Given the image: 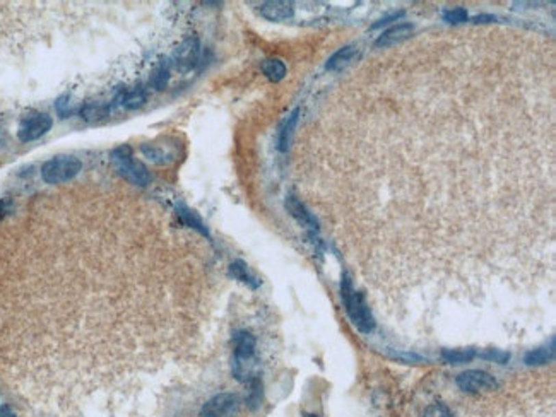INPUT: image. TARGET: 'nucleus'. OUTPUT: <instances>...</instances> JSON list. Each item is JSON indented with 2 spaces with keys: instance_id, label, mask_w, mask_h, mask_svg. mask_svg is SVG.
<instances>
[{
  "instance_id": "nucleus-1",
  "label": "nucleus",
  "mask_w": 556,
  "mask_h": 417,
  "mask_svg": "<svg viewBox=\"0 0 556 417\" xmlns=\"http://www.w3.org/2000/svg\"><path fill=\"white\" fill-rule=\"evenodd\" d=\"M341 299L353 325L362 333H372L375 330V318L370 312V306L366 305L365 296L356 291L351 277L346 272L341 279Z\"/></svg>"
},
{
  "instance_id": "nucleus-2",
  "label": "nucleus",
  "mask_w": 556,
  "mask_h": 417,
  "mask_svg": "<svg viewBox=\"0 0 556 417\" xmlns=\"http://www.w3.org/2000/svg\"><path fill=\"white\" fill-rule=\"evenodd\" d=\"M110 160H112L113 168L116 170V173L120 177L125 178L127 181L134 185H139V187H146L151 181V175L149 171L146 170L142 163L134 160L132 156V149L129 146H120L110 154Z\"/></svg>"
},
{
  "instance_id": "nucleus-3",
  "label": "nucleus",
  "mask_w": 556,
  "mask_h": 417,
  "mask_svg": "<svg viewBox=\"0 0 556 417\" xmlns=\"http://www.w3.org/2000/svg\"><path fill=\"white\" fill-rule=\"evenodd\" d=\"M82 163L74 156H57L53 160L47 161L41 168V178L48 185L65 184L77 177L81 171Z\"/></svg>"
},
{
  "instance_id": "nucleus-4",
  "label": "nucleus",
  "mask_w": 556,
  "mask_h": 417,
  "mask_svg": "<svg viewBox=\"0 0 556 417\" xmlns=\"http://www.w3.org/2000/svg\"><path fill=\"white\" fill-rule=\"evenodd\" d=\"M255 337L250 332H238L235 336V356H233V375L236 380L247 381L245 363L250 361L255 354Z\"/></svg>"
},
{
  "instance_id": "nucleus-5",
  "label": "nucleus",
  "mask_w": 556,
  "mask_h": 417,
  "mask_svg": "<svg viewBox=\"0 0 556 417\" xmlns=\"http://www.w3.org/2000/svg\"><path fill=\"white\" fill-rule=\"evenodd\" d=\"M455 383L466 394H479V392H492L498 388L496 378L483 370L464 371L455 378Z\"/></svg>"
},
{
  "instance_id": "nucleus-6",
  "label": "nucleus",
  "mask_w": 556,
  "mask_h": 417,
  "mask_svg": "<svg viewBox=\"0 0 556 417\" xmlns=\"http://www.w3.org/2000/svg\"><path fill=\"white\" fill-rule=\"evenodd\" d=\"M240 399L235 394H219L204 404L201 417H236Z\"/></svg>"
},
{
  "instance_id": "nucleus-7",
  "label": "nucleus",
  "mask_w": 556,
  "mask_h": 417,
  "mask_svg": "<svg viewBox=\"0 0 556 417\" xmlns=\"http://www.w3.org/2000/svg\"><path fill=\"white\" fill-rule=\"evenodd\" d=\"M51 116L47 113H34V115L26 116L21 122L19 130H17V137L21 142H31L40 137H43L48 130L51 129Z\"/></svg>"
},
{
  "instance_id": "nucleus-8",
  "label": "nucleus",
  "mask_w": 556,
  "mask_h": 417,
  "mask_svg": "<svg viewBox=\"0 0 556 417\" xmlns=\"http://www.w3.org/2000/svg\"><path fill=\"white\" fill-rule=\"evenodd\" d=\"M199 53H201V47H199L197 38H188L184 43L178 47V50L175 51V65H177L178 71L185 72L190 71L192 67H195L199 60Z\"/></svg>"
},
{
  "instance_id": "nucleus-9",
  "label": "nucleus",
  "mask_w": 556,
  "mask_h": 417,
  "mask_svg": "<svg viewBox=\"0 0 556 417\" xmlns=\"http://www.w3.org/2000/svg\"><path fill=\"white\" fill-rule=\"evenodd\" d=\"M260 16L267 21H288L294 16V7L293 2H286V0H270V2H264L259 9Z\"/></svg>"
},
{
  "instance_id": "nucleus-10",
  "label": "nucleus",
  "mask_w": 556,
  "mask_h": 417,
  "mask_svg": "<svg viewBox=\"0 0 556 417\" xmlns=\"http://www.w3.org/2000/svg\"><path fill=\"white\" fill-rule=\"evenodd\" d=\"M413 31H414V26L411 23L396 24V26L389 27V29L383 31V33L380 34L379 40L375 41V47L387 48V47H392V45L401 43V41L407 40V38L413 34Z\"/></svg>"
},
{
  "instance_id": "nucleus-11",
  "label": "nucleus",
  "mask_w": 556,
  "mask_h": 417,
  "mask_svg": "<svg viewBox=\"0 0 556 417\" xmlns=\"http://www.w3.org/2000/svg\"><path fill=\"white\" fill-rule=\"evenodd\" d=\"M286 209L288 212L291 214V216L294 217V219L298 220V223L301 224V226L307 227L310 233H315V231H318V223L317 219H315L314 216H312L310 212H308V209L305 207L303 204H301L300 201H298V197H294V195H288L286 197Z\"/></svg>"
},
{
  "instance_id": "nucleus-12",
  "label": "nucleus",
  "mask_w": 556,
  "mask_h": 417,
  "mask_svg": "<svg viewBox=\"0 0 556 417\" xmlns=\"http://www.w3.org/2000/svg\"><path fill=\"white\" fill-rule=\"evenodd\" d=\"M555 337H551L550 346H543L540 349L529 351L524 357V363L527 366H544V364H550L551 361L555 359Z\"/></svg>"
},
{
  "instance_id": "nucleus-13",
  "label": "nucleus",
  "mask_w": 556,
  "mask_h": 417,
  "mask_svg": "<svg viewBox=\"0 0 556 417\" xmlns=\"http://www.w3.org/2000/svg\"><path fill=\"white\" fill-rule=\"evenodd\" d=\"M229 274L236 279V281L243 282L245 286H249L250 289H257L260 286V282L257 281L255 275L250 272L249 265L243 260H235L231 265H229Z\"/></svg>"
},
{
  "instance_id": "nucleus-14",
  "label": "nucleus",
  "mask_w": 556,
  "mask_h": 417,
  "mask_svg": "<svg viewBox=\"0 0 556 417\" xmlns=\"http://www.w3.org/2000/svg\"><path fill=\"white\" fill-rule=\"evenodd\" d=\"M115 101L122 103L123 108L127 110H137L147 101V94L142 88H134L129 89V91H123Z\"/></svg>"
},
{
  "instance_id": "nucleus-15",
  "label": "nucleus",
  "mask_w": 556,
  "mask_h": 417,
  "mask_svg": "<svg viewBox=\"0 0 556 417\" xmlns=\"http://www.w3.org/2000/svg\"><path fill=\"white\" fill-rule=\"evenodd\" d=\"M260 68H262L264 75L273 82L283 81L284 75H286V65L279 58H267V60L262 62Z\"/></svg>"
},
{
  "instance_id": "nucleus-16",
  "label": "nucleus",
  "mask_w": 556,
  "mask_h": 417,
  "mask_svg": "<svg viewBox=\"0 0 556 417\" xmlns=\"http://www.w3.org/2000/svg\"><path fill=\"white\" fill-rule=\"evenodd\" d=\"M298 115H300V110L296 108L293 113H291L290 116H288L286 122L283 123V127H281V132H279V151H283V153H286L288 147H290L291 137H293L294 129H296Z\"/></svg>"
},
{
  "instance_id": "nucleus-17",
  "label": "nucleus",
  "mask_w": 556,
  "mask_h": 417,
  "mask_svg": "<svg viewBox=\"0 0 556 417\" xmlns=\"http://www.w3.org/2000/svg\"><path fill=\"white\" fill-rule=\"evenodd\" d=\"M355 53H356V48L353 47V45H348V47L341 48V50H338L331 58H329L327 64H325V68H327V71H339V68L344 67L348 62H351V58L355 57Z\"/></svg>"
},
{
  "instance_id": "nucleus-18",
  "label": "nucleus",
  "mask_w": 556,
  "mask_h": 417,
  "mask_svg": "<svg viewBox=\"0 0 556 417\" xmlns=\"http://www.w3.org/2000/svg\"><path fill=\"white\" fill-rule=\"evenodd\" d=\"M110 112L108 105H99V103H86L81 110L79 115L86 120V122H99V120L106 118Z\"/></svg>"
},
{
  "instance_id": "nucleus-19",
  "label": "nucleus",
  "mask_w": 556,
  "mask_h": 417,
  "mask_svg": "<svg viewBox=\"0 0 556 417\" xmlns=\"http://www.w3.org/2000/svg\"><path fill=\"white\" fill-rule=\"evenodd\" d=\"M478 356L475 349H444L442 351V357H444L445 363L451 364H462V363H469L475 357Z\"/></svg>"
},
{
  "instance_id": "nucleus-20",
  "label": "nucleus",
  "mask_w": 556,
  "mask_h": 417,
  "mask_svg": "<svg viewBox=\"0 0 556 417\" xmlns=\"http://www.w3.org/2000/svg\"><path fill=\"white\" fill-rule=\"evenodd\" d=\"M178 214H180V217L184 219V223L187 224V226L194 227V229H197L199 233H202L204 236H209L207 227L204 226V223H202L201 217H199L197 214L192 212V210L187 209V207H178Z\"/></svg>"
},
{
  "instance_id": "nucleus-21",
  "label": "nucleus",
  "mask_w": 556,
  "mask_h": 417,
  "mask_svg": "<svg viewBox=\"0 0 556 417\" xmlns=\"http://www.w3.org/2000/svg\"><path fill=\"white\" fill-rule=\"evenodd\" d=\"M168 81H170V65H168V62H161L156 71H154L151 84H153L154 89L161 91V89L166 88Z\"/></svg>"
},
{
  "instance_id": "nucleus-22",
  "label": "nucleus",
  "mask_w": 556,
  "mask_h": 417,
  "mask_svg": "<svg viewBox=\"0 0 556 417\" xmlns=\"http://www.w3.org/2000/svg\"><path fill=\"white\" fill-rule=\"evenodd\" d=\"M249 397H247V404L250 409H257L262 402V381L259 378H250L249 380Z\"/></svg>"
},
{
  "instance_id": "nucleus-23",
  "label": "nucleus",
  "mask_w": 556,
  "mask_h": 417,
  "mask_svg": "<svg viewBox=\"0 0 556 417\" xmlns=\"http://www.w3.org/2000/svg\"><path fill=\"white\" fill-rule=\"evenodd\" d=\"M55 108H57V113L62 116V118H67V116H71L72 113L75 112L74 105L71 103V96L68 94L60 96V98L57 99V105H55Z\"/></svg>"
},
{
  "instance_id": "nucleus-24",
  "label": "nucleus",
  "mask_w": 556,
  "mask_h": 417,
  "mask_svg": "<svg viewBox=\"0 0 556 417\" xmlns=\"http://www.w3.org/2000/svg\"><path fill=\"white\" fill-rule=\"evenodd\" d=\"M423 417H454V414H452V411L447 405L438 404L437 402V404H431L425 409Z\"/></svg>"
},
{
  "instance_id": "nucleus-25",
  "label": "nucleus",
  "mask_w": 556,
  "mask_h": 417,
  "mask_svg": "<svg viewBox=\"0 0 556 417\" xmlns=\"http://www.w3.org/2000/svg\"><path fill=\"white\" fill-rule=\"evenodd\" d=\"M444 19L452 24H461L468 21V12H466V9H462V7H455V9L445 10Z\"/></svg>"
},
{
  "instance_id": "nucleus-26",
  "label": "nucleus",
  "mask_w": 556,
  "mask_h": 417,
  "mask_svg": "<svg viewBox=\"0 0 556 417\" xmlns=\"http://www.w3.org/2000/svg\"><path fill=\"white\" fill-rule=\"evenodd\" d=\"M479 357H483V359L495 361V363H500V364H507L510 359V354L505 353V351L490 349V351H486V353L479 354Z\"/></svg>"
},
{
  "instance_id": "nucleus-27",
  "label": "nucleus",
  "mask_w": 556,
  "mask_h": 417,
  "mask_svg": "<svg viewBox=\"0 0 556 417\" xmlns=\"http://www.w3.org/2000/svg\"><path fill=\"white\" fill-rule=\"evenodd\" d=\"M403 16H404V12H403V10H401V12L392 14V16H387V17H383V19H380L379 23H375V24H373V26H372V29H377V27H382V26H386V24L392 23V21L399 19V17H403Z\"/></svg>"
},
{
  "instance_id": "nucleus-28",
  "label": "nucleus",
  "mask_w": 556,
  "mask_h": 417,
  "mask_svg": "<svg viewBox=\"0 0 556 417\" xmlns=\"http://www.w3.org/2000/svg\"><path fill=\"white\" fill-rule=\"evenodd\" d=\"M394 357H399V359L406 361V363H413V361H423V357L418 356V354H409V353H397V354H392Z\"/></svg>"
},
{
  "instance_id": "nucleus-29",
  "label": "nucleus",
  "mask_w": 556,
  "mask_h": 417,
  "mask_svg": "<svg viewBox=\"0 0 556 417\" xmlns=\"http://www.w3.org/2000/svg\"><path fill=\"white\" fill-rule=\"evenodd\" d=\"M475 23H493L495 21V16H490V14H481V16H476Z\"/></svg>"
},
{
  "instance_id": "nucleus-30",
  "label": "nucleus",
  "mask_w": 556,
  "mask_h": 417,
  "mask_svg": "<svg viewBox=\"0 0 556 417\" xmlns=\"http://www.w3.org/2000/svg\"><path fill=\"white\" fill-rule=\"evenodd\" d=\"M0 417H16V416L10 411L9 405H2V407H0Z\"/></svg>"
}]
</instances>
